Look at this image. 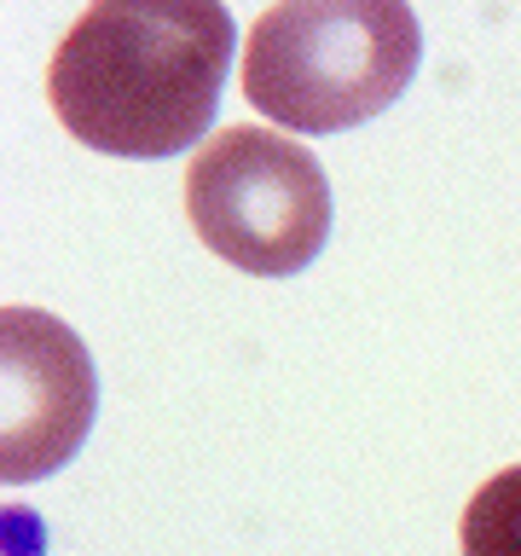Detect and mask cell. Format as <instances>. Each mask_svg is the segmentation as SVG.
<instances>
[{"mask_svg": "<svg viewBox=\"0 0 521 556\" xmlns=\"http://www.w3.org/2000/svg\"><path fill=\"white\" fill-rule=\"evenodd\" d=\"M186 215L238 273L290 278L330 238V180L302 139L238 122L191 151Z\"/></svg>", "mask_w": 521, "mask_h": 556, "instance_id": "3", "label": "cell"}, {"mask_svg": "<svg viewBox=\"0 0 521 556\" xmlns=\"http://www.w3.org/2000/svg\"><path fill=\"white\" fill-rule=\"evenodd\" d=\"M99 377L81 337L41 307L0 313V476L12 486L69 464L93 429Z\"/></svg>", "mask_w": 521, "mask_h": 556, "instance_id": "4", "label": "cell"}, {"mask_svg": "<svg viewBox=\"0 0 521 556\" xmlns=\"http://www.w3.org/2000/svg\"><path fill=\"white\" fill-rule=\"evenodd\" d=\"M463 556H521V464L486 476L463 504L458 521Z\"/></svg>", "mask_w": 521, "mask_h": 556, "instance_id": "5", "label": "cell"}, {"mask_svg": "<svg viewBox=\"0 0 521 556\" xmlns=\"http://www.w3.org/2000/svg\"><path fill=\"white\" fill-rule=\"evenodd\" d=\"M423 59L417 12L399 0H278L243 41V99L302 134L382 116Z\"/></svg>", "mask_w": 521, "mask_h": 556, "instance_id": "2", "label": "cell"}, {"mask_svg": "<svg viewBox=\"0 0 521 556\" xmlns=\"http://www.w3.org/2000/svg\"><path fill=\"white\" fill-rule=\"evenodd\" d=\"M232 47L215 0H99L52 47V116L87 151L174 156L215 122Z\"/></svg>", "mask_w": 521, "mask_h": 556, "instance_id": "1", "label": "cell"}]
</instances>
